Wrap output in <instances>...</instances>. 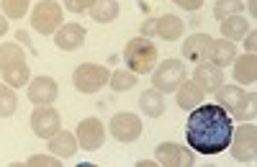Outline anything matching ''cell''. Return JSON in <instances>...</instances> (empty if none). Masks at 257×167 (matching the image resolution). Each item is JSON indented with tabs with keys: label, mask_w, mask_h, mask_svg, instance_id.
<instances>
[{
	"label": "cell",
	"mask_w": 257,
	"mask_h": 167,
	"mask_svg": "<svg viewBox=\"0 0 257 167\" xmlns=\"http://www.w3.org/2000/svg\"><path fill=\"white\" fill-rule=\"evenodd\" d=\"M108 85H111L116 93H126V90H132V88L137 85V75H134L132 70H116V72H111V77H108Z\"/></svg>",
	"instance_id": "d4e9b609"
},
{
	"label": "cell",
	"mask_w": 257,
	"mask_h": 167,
	"mask_svg": "<svg viewBox=\"0 0 257 167\" xmlns=\"http://www.w3.org/2000/svg\"><path fill=\"white\" fill-rule=\"evenodd\" d=\"M231 131H234L231 116L219 106V103H201V106H196L188 116L185 141L193 152L219 154L229 147Z\"/></svg>",
	"instance_id": "6da1fadb"
},
{
	"label": "cell",
	"mask_w": 257,
	"mask_h": 167,
	"mask_svg": "<svg viewBox=\"0 0 257 167\" xmlns=\"http://www.w3.org/2000/svg\"><path fill=\"white\" fill-rule=\"evenodd\" d=\"M26 59L24 49H21L18 44H13V41H6V44H0V70L13 65V62H21Z\"/></svg>",
	"instance_id": "83f0119b"
},
{
	"label": "cell",
	"mask_w": 257,
	"mask_h": 167,
	"mask_svg": "<svg viewBox=\"0 0 257 167\" xmlns=\"http://www.w3.org/2000/svg\"><path fill=\"white\" fill-rule=\"evenodd\" d=\"M244 47H247V54H254V47H257V31L254 29H249L247 34H244Z\"/></svg>",
	"instance_id": "e575fe53"
},
{
	"label": "cell",
	"mask_w": 257,
	"mask_h": 167,
	"mask_svg": "<svg viewBox=\"0 0 257 167\" xmlns=\"http://www.w3.org/2000/svg\"><path fill=\"white\" fill-rule=\"evenodd\" d=\"M208 44H211V36L208 34H193V36L185 39V44H183V57L188 62H203Z\"/></svg>",
	"instance_id": "ffe728a7"
},
{
	"label": "cell",
	"mask_w": 257,
	"mask_h": 167,
	"mask_svg": "<svg viewBox=\"0 0 257 167\" xmlns=\"http://www.w3.org/2000/svg\"><path fill=\"white\" fill-rule=\"evenodd\" d=\"M193 80L201 85V90L208 95V93H216L221 85H224V67L213 65V62H198L196 72H193Z\"/></svg>",
	"instance_id": "7c38bea8"
},
{
	"label": "cell",
	"mask_w": 257,
	"mask_h": 167,
	"mask_svg": "<svg viewBox=\"0 0 257 167\" xmlns=\"http://www.w3.org/2000/svg\"><path fill=\"white\" fill-rule=\"evenodd\" d=\"M62 6L57 0H41L31 11V29L39 31L41 36H52L62 26Z\"/></svg>",
	"instance_id": "3957f363"
},
{
	"label": "cell",
	"mask_w": 257,
	"mask_h": 167,
	"mask_svg": "<svg viewBox=\"0 0 257 167\" xmlns=\"http://www.w3.org/2000/svg\"><path fill=\"white\" fill-rule=\"evenodd\" d=\"M0 75H3L6 85H11V88H21V85H29V80H31V72H29V65H26V59H21V62H13V65L3 67V70H0Z\"/></svg>",
	"instance_id": "44dd1931"
},
{
	"label": "cell",
	"mask_w": 257,
	"mask_h": 167,
	"mask_svg": "<svg viewBox=\"0 0 257 167\" xmlns=\"http://www.w3.org/2000/svg\"><path fill=\"white\" fill-rule=\"evenodd\" d=\"M188 24H190L193 29H198V26H201V18H198L196 13H193V16H190V21H188Z\"/></svg>",
	"instance_id": "8d00e7d4"
},
{
	"label": "cell",
	"mask_w": 257,
	"mask_h": 167,
	"mask_svg": "<svg viewBox=\"0 0 257 167\" xmlns=\"http://www.w3.org/2000/svg\"><path fill=\"white\" fill-rule=\"evenodd\" d=\"M111 72L103 65H80L72 72V82L80 93H98L103 85H108Z\"/></svg>",
	"instance_id": "8992f818"
},
{
	"label": "cell",
	"mask_w": 257,
	"mask_h": 167,
	"mask_svg": "<svg viewBox=\"0 0 257 167\" xmlns=\"http://www.w3.org/2000/svg\"><path fill=\"white\" fill-rule=\"evenodd\" d=\"M175 93H178V106H180L183 111H193L196 106H201L203 98H206V93L201 90L198 82H196V80H188V77L180 82V88H178Z\"/></svg>",
	"instance_id": "e0dca14e"
},
{
	"label": "cell",
	"mask_w": 257,
	"mask_h": 167,
	"mask_svg": "<svg viewBox=\"0 0 257 167\" xmlns=\"http://www.w3.org/2000/svg\"><path fill=\"white\" fill-rule=\"evenodd\" d=\"M111 134L123 144L137 141L142 136V118L137 113H116L111 118Z\"/></svg>",
	"instance_id": "30bf717a"
},
{
	"label": "cell",
	"mask_w": 257,
	"mask_h": 167,
	"mask_svg": "<svg viewBox=\"0 0 257 167\" xmlns=\"http://www.w3.org/2000/svg\"><path fill=\"white\" fill-rule=\"evenodd\" d=\"M231 157L239 162H254L257 157V126L252 121H242L237 131H231Z\"/></svg>",
	"instance_id": "277c9868"
},
{
	"label": "cell",
	"mask_w": 257,
	"mask_h": 167,
	"mask_svg": "<svg viewBox=\"0 0 257 167\" xmlns=\"http://www.w3.org/2000/svg\"><path fill=\"white\" fill-rule=\"evenodd\" d=\"M242 11H244V0H216V6H213L216 21H224L229 16H242Z\"/></svg>",
	"instance_id": "484cf974"
},
{
	"label": "cell",
	"mask_w": 257,
	"mask_h": 167,
	"mask_svg": "<svg viewBox=\"0 0 257 167\" xmlns=\"http://www.w3.org/2000/svg\"><path fill=\"white\" fill-rule=\"evenodd\" d=\"M49 141V152L54 154V157H59V159H70V157H75L77 154V136L72 134V131H64V129H59L54 136H49L47 139Z\"/></svg>",
	"instance_id": "2e32d148"
},
{
	"label": "cell",
	"mask_w": 257,
	"mask_h": 167,
	"mask_svg": "<svg viewBox=\"0 0 257 167\" xmlns=\"http://www.w3.org/2000/svg\"><path fill=\"white\" fill-rule=\"evenodd\" d=\"M88 13L93 16L95 24H111L118 16V0H95Z\"/></svg>",
	"instance_id": "cb8c5ba5"
},
{
	"label": "cell",
	"mask_w": 257,
	"mask_h": 167,
	"mask_svg": "<svg viewBox=\"0 0 257 167\" xmlns=\"http://www.w3.org/2000/svg\"><path fill=\"white\" fill-rule=\"evenodd\" d=\"M6 31H8V18H6V13H0V36Z\"/></svg>",
	"instance_id": "d590c367"
},
{
	"label": "cell",
	"mask_w": 257,
	"mask_h": 167,
	"mask_svg": "<svg viewBox=\"0 0 257 167\" xmlns=\"http://www.w3.org/2000/svg\"><path fill=\"white\" fill-rule=\"evenodd\" d=\"M85 36H88V31H85L80 24H64L54 31V44L62 49V52H75L82 47Z\"/></svg>",
	"instance_id": "4fadbf2b"
},
{
	"label": "cell",
	"mask_w": 257,
	"mask_h": 167,
	"mask_svg": "<svg viewBox=\"0 0 257 167\" xmlns=\"http://www.w3.org/2000/svg\"><path fill=\"white\" fill-rule=\"evenodd\" d=\"M142 36H157V18H149V21H144L142 24Z\"/></svg>",
	"instance_id": "d6a6232c"
},
{
	"label": "cell",
	"mask_w": 257,
	"mask_h": 167,
	"mask_svg": "<svg viewBox=\"0 0 257 167\" xmlns=\"http://www.w3.org/2000/svg\"><path fill=\"white\" fill-rule=\"evenodd\" d=\"M254 116H257V95L254 93H247L244 106L239 108V113L234 116V118H237V121H254Z\"/></svg>",
	"instance_id": "f546056e"
},
{
	"label": "cell",
	"mask_w": 257,
	"mask_h": 167,
	"mask_svg": "<svg viewBox=\"0 0 257 167\" xmlns=\"http://www.w3.org/2000/svg\"><path fill=\"white\" fill-rule=\"evenodd\" d=\"M185 77H188L185 75V65L178 62V59H165V62H160V65L152 70V82H155V88L162 95L175 93Z\"/></svg>",
	"instance_id": "5b68a950"
},
{
	"label": "cell",
	"mask_w": 257,
	"mask_h": 167,
	"mask_svg": "<svg viewBox=\"0 0 257 167\" xmlns=\"http://www.w3.org/2000/svg\"><path fill=\"white\" fill-rule=\"evenodd\" d=\"M57 95H59L57 80L49 75H39L29 82V100L36 103V106H49V103L57 100Z\"/></svg>",
	"instance_id": "8fae6325"
},
{
	"label": "cell",
	"mask_w": 257,
	"mask_h": 167,
	"mask_svg": "<svg viewBox=\"0 0 257 167\" xmlns=\"http://www.w3.org/2000/svg\"><path fill=\"white\" fill-rule=\"evenodd\" d=\"M26 164H34V167H57V164H62V159L54 157V154H31Z\"/></svg>",
	"instance_id": "4dcf8cb0"
},
{
	"label": "cell",
	"mask_w": 257,
	"mask_h": 167,
	"mask_svg": "<svg viewBox=\"0 0 257 167\" xmlns=\"http://www.w3.org/2000/svg\"><path fill=\"white\" fill-rule=\"evenodd\" d=\"M155 159L167 167H183V164H196V152L175 141H162L155 149Z\"/></svg>",
	"instance_id": "ba28073f"
},
{
	"label": "cell",
	"mask_w": 257,
	"mask_h": 167,
	"mask_svg": "<svg viewBox=\"0 0 257 167\" xmlns=\"http://www.w3.org/2000/svg\"><path fill=\"white\" fill-rule=\"evenodd\" d=\"M234 80L239 85H252L257 80V59L254 54H242V57H234Z\"/></svg>",
	"instance_id": "ac0fdd59"
},
{
	"label": "cell",
	"mask_w": 257,
	"mask_h": 167,
	"mask_svg": "<svg viewBox=\"0 0 257 167\" xmlns=\"http://www.w3.org/2000/svg\"><path fill=\"white\" fill-rule=\"evenodd\" d=\"M123 59H126V67L134 75H149L157 67L160 52L155 47V41H149L147 36H137L123 47Z\"/></svg>",
	"instance_id": "7a4b0ae2"
},
{
	"label": "cell",
	"mask_w": 257,
	"mask_h": 167,
	"mask_svg": "<svg viewBox=\"0 0 257 167\" xmlns=\"http://www.w3.org/2000/svg\"><path fill=\"white\" fill-rule=\"evenodd\" d=\"M31 0H3V13L6 18H24L29 11Z\"/></svg>",
	"instance_id": "f1b7e54d"
},
{
	"label": "cell",
	"mask_w": 257,
	"mask_h": 167,
	"mask_svg": "<svg viewBox=\"0 0 257 167\" xmlns=\"http://www.w3.org/2000/svg\"><path fill=\"white\" fill-rule=\"evenodd\" d=\"M173 3L180 6V8H185V11H190V13H196L203 6V0H173Z\"/></svg>",
	"instance_id": "836d02e7"
},
{
	"label": "cell",
	"mask_w": 257,
	"mask_h": 167,
	"mask_svg": "<svg viewBox=\"0 0 257 167\" xmlns=\"http://www.w3.org/2000/svg\"><path fill=\"white\" fill-rule=\"evenodd\" d=\"M95 0H64V8L72 11V13H85V11H90L93 8Z\"/></svg>",
	"instance_id": "1f68e13d"
},
{
	"label": "cell",
	"mask_w": 257,
	"mask_h": 167,
	"mask_svg": "<svg viewBox=\"0 0 257 167\" xmlns=\"http://www.w3.org/2000/svg\"><path fill=\"white\" fill-rule=\"evenodd\" d=\"M18 108V98L13 93L11 85H0V118H8L13 116Z\"/></svg>",
	"instance_id": "4316f807"
},
{
	"label": "cell",
	"mask_w": 257,
	"mask_h": 167,
	"mask_svg": "<svg viewBox=\"0 0 257 167\" xmlns=\"http://www.w3.org/2000/svg\"><path fill=\"white\" fill-rule=\"evenodd\" d=\"M247 31H249L247 18H242V16H229L221 21V34L226 41H242Z\"/></svg>",
	"instance_id": "603a6c76"
},
{
	"label": "cell",
	"mask_w": 257,
	"mask_h": 167,
	"mask_svg": "<svg viewBox=\"0 0 257 167\" xmlns=\"http://www.w3.org/2000/svg\"><path fill=\"white\" fill-rule=\"evenodd\" d=\"M31 129L39 139H49L62 129V118L52 106H36L31 113Z\"/></svg>",
	"instance_id": "9c48e42d"
},
{
	"label": "cell",
	"mask_w": 257,
	"mask_h": 167,
	"mask_svg": "<svg viewBox=\"0 0 257 167\" xmlns=\"http://www.w3.org/2000/svg\"><path fill=\"white\" fill-rule=\"evenodd\" d=\"M237 57V47H234V41H226V39H211V44L206 49V62H213V65L219 67H226L234 62Z\"/></svg>",
	"instance_id": "9a60e30c"
},
{
	"label": "cell",
	"mask_w": 257,
	"mask_h": 167,
	"mask_svg": "<svg viewBox=\"0 0 257 167\" xmlns=\"http://www.w3.org/2000/svg\"><path fill=\"white\" fill-rule=\"evenodd\" d=\"M103 141H105V126H103L100 118L90 116V118H82L77 123V144H80L85 152L100 149Z\"/></svg>",
	"instance_id": "52a82bcc"
},
{
	"label": "cell",
	"mask_w": 257,
	"mask_h": 167,
	"mask_svg": "<svg viewBox=\"0 0 257 167\" xmlns=\"http://www.w3.org/2000/svg\"><path fill=\"white\" fill-rule=\"evenodd\" d=\"M185 34V24L175 13H165L157 18V36L165 41H178Z\"/></svg>",
	"instance_id": "d6986e66"
},
{
	"label": "cell",
	"mask_w": 257,
	"mask_h": 167,
	"mask_svg": "<svg viewBox=\"0 0 257 167\" xmlns=\"http://www.w3.org/2000/svg\"><path fill=\"white\" fill-rule=\"evenodd\" d=\"M247 8H249V13H252V18H254V13H257V0H247Z\"/></svg>",
	"instance_id": "74e56055"
},
{
	"label": "cell",
	"mask_w": 257,
	"mask_h": 167,
	"mask_svg": "<svg viewBox=\"0 0 257 167\" xmlns=\"http://www.w3.org/2000/svg\"><path fill=\"white\" fill-rule=\"evenodd\" d=\"M213 95H216V103H219V106H221L231 118L239 113V108L244 106V98H247V93L242 90V85H226V88L221 85Z\"/></svg>",
	"instance_id": "5bb4252c"
},
{
	"label": "cell",
	"mask_w": 257,
	"mask_h": 167,
	"mask_svg": "<svg viewBox=\"0 0 257 167\" xmlns=\"http://www.w3.org/2000/svg\"><path fill=\"white\" fill-rule=\"evenodd\" d=\"M139 108H142L144 116H149V118H160V116L165 113V95H162L157 88L144 90L142 98H139Z\"/></svg>",
	"instance_id": "7402d4cb"
}]
</instances>
